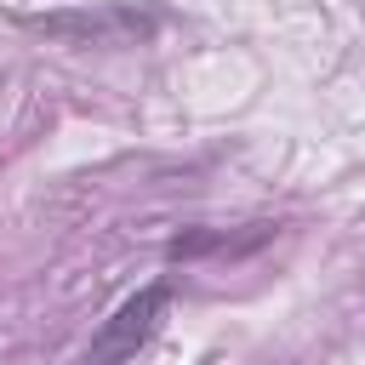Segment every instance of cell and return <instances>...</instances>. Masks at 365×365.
I'll use <instances>...</instances> for the list:
<instances>
[{
    "mask_svg": "<svg viewBox=\"0 0 365 365\" xmlns=\"http://www.w3.org/2000/svg\"><path fill=\"white\" fill-rule=\"evenodd\" d=\"M165 308H171V291H165V285H143L137 297H125V302L103 319V331L91 336L86 365H125V359H137V348L154 342Z\"/></svg>",
    "mask_w": 365,
    "mask_h": 365,
    "instance_id": "6da1fadb",
    "label": "cell"
},
{
    "mask_svg": "<svg viewBox=\"0 0 365 365\" xmlns=\"http://www.w3.org/2000/svg\"><path fill=\"white\" fill-rule=\"evenodd\" d=\"M40 34H57V40H74V46H131L154 29V17L131 11V6H103V11H57V17H29Z\"/></svg>",
    "mask_w": 365,
    "mask_h": 365,
    "instance_id": "7a4b0ae2",
    "label": "cell"
}]
</instances>
